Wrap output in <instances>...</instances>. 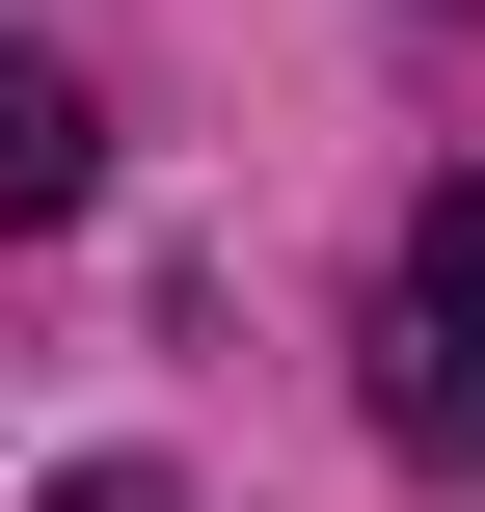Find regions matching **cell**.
<instances>
[{
    "instance_id": "3",
    "label": "cell",
    "mask_w": 485,
    "mask_h": 512,
    "mask_svg": "<svg viewBox=\"0 0 485 512\" xmlns=\"http://www.w3.org/2000/svg\"><path fill=\"white\" fill-rule=\"evenodd\" d=\"M54 512H162V486H135V459H81V486H54Z\"/></svg>"
},
{
    "instance_id": "2",
    "label": "cell",
    "mask_w": 485,
    "mask_h": 512,
    "mask_svg": "<svg viewBox=\"0 0 485 512\" xmlns=\"http://www.w3.org/2000/svg\"><path fill=\"white\" fill-rule=\"evenodd\" d=\"M0 216H81V81L0 54Z\"/></svg>"
},
{
    "instance_id": "1",
    "label": "cell",
    "mask_w": 485,
    "mask_h": 512,
    "mask_svg": "<svg viewBox=\"0 0 485 512\" xmlns=\"http://www.w3.org/2000/svg\"><path fill=\"white\" fill-rule=\"evenodd\" d=\"M378 432H405L432 486H485V189H432V216H405V297H378Z\"/></svg>"
}]
</instances>
